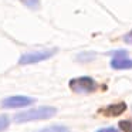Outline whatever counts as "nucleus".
Listing matches in <instances>:
<instances>
[{"instance_id":"nucleus-1","label":"nucleus","mask_w":132,"mask_h":132,"mask_svg":"<svg viewBox=\"0 0 132 132\" xmlns=\"http://www.w3.org/2000/svg\"><path fill=\"white\" fill-rule=\"evenodd\" d=\"M57 112V109L53 106H40L34 109H27V111L19 112L14 115L16 122H30V121H38V119H48L53 118Z\"/></svg>"},{"instance_id":"nucleus-2","label":"nucleus","mask_w":132,"mask_h":132,"mask_svg":"<svg viewBox=\"0 0 132 132\" xmlns=\"http://www.w3.org/2000/svg\"><path fill=\"white\" fill-rule=\"evenodd\" d=\"M57 53L55 48H50V50H37V51H30L23 54L20 58H19V63L21 65H27V64H36V63H40V61L44 60H48L51 58L53 55Z\"/></svg>"},{"instance_id":"nucleus-3","label":"nucleus","mask_w":132,"mask_h":132,"mask_svg":"<svg viewBox=\"0 0 132 132\" xmlns=\"http://www.w3.org/2000/svg\"><path fill=\"white\" fill-rule=\"evenodd\" d=\"M70 88L78 94H88L97 89V82L91 77H78L70 81Z\"/></svg>"},{"instance_id":"nucleus-4","label":"nucleus","mask_w":132,"mask_h":132,"mask_svg":"<svg viewBox=\"0 0 132 132\" xmlns=\"http://www.w3.org/2000/svg\"><path fill=\"white\" fill-rule=\"evenodd\" d=\"M34 102V100L30 97H24V95H14V97H9L3 101L4 108H23V106H29Z\"/></svg>"},{"instance_id":"nucleus-5","label":"nucleus","mask_w":132,"mask_h":132,"mask_svg":"<svg viewBox=\"0 0 132 132\" xmlns=\"http://www.w3.org/2000/svg\"><path fill=\"white\" fill-rule=\"evenodd\" d=\"M115 57L111 61V67L114 70H129L132 68V60L126 57V51H115L114 53Z\"/></svg>"},{"instance_id":"nucleus-6","label":"nucleus","mask_w":132,"mask_h":132,"mask_svg":"<svg viewBox=\"0 0 132 132\" xmlns=\"http://www.w3.org/2000/svg\"><path fill=\"white\" fill-rule=\"evenodd\" d=\"M126 109V105L123 102H119V104H115V105H109L106 108H104L102 114L106 115V117H117V115H121L123 111Z\"/></svg>"},{"instance_id":"nucleus-7","label":"nucleus","mask_w":132,"mask_h":132,"mask_svg":"<svg viewBox=\"0 0 132 132\" xmlns=\"http://www.w3.org/2000/svg\"><path fill=\"white\" fill-rule=\"evenodd\" d=\"M37 132H70V129L67 126H63V125H51V126H47L44 129H40Z\"/></svg>"},{"instance_id":"nucleus-8","label":"nucleus","mask_w":132,"mask_h":132,"mask_svg":"<svg viewBox=\"0 0 132 132\" xmlns=\"http://www.w3.org/2000/svg\"><path fill=\"white\" fill-rule=\"evenodd\" d=\"M20 2L29 9H38L40 6V0H20Z\"/></svg>"},{"instance_id":"nucleus-9","label":"nucleus","mask_w":132,"mask_h":132,"mask_svg":"<svg viewBox=\"0 0 132 132\" xmlns=\"http://www.w3.org/2000/svg\"><path fill=\"white\" fill-rule=\"evenodd\" d=\"M9 123H10L9 117H6V115H0V132L4 131V129H7Z\"/></svg>"},{"instance_id":"nucleus-10","label":"nucleus","mask_w":132,"mask_h":132,"mask_svg":"<svg viewBox=\"0 0 132 132\" xmlns=\"http://www.w3.org/2000/svg\"><path fill=\"white\" fill-rule=\"evenodd\" d=\"M119 126L125 132H132V121H121Z\"/></svg>"},{"instance_id":"nucleus-11","label":"nucleus","mask_w":132,"mask_h":132,"mask_svg":"<svg viewBox=\"0 0 132 132\" xmlns=\"http://www.w3.org/2000/svg\"><path fill=\"white\" fill-rule=\"evenodd\" d=\"M97 132H118L115 128H102V129H98Z\"/></svg>"},{"instance_id":"nucleus-12","label":"nucleus","mask_w":132,"mask_h":132,"mask_svg":"<svg viewBox=\"0 0 132 132\" xmlns=\"http://www.w3.org/2000/svg\"><path fill=\"white\" fill-rule=\"evenodd\" d=\"M123 40H125L128 44H132V31L129 33V34H126L125 37H123Z\"/></svg>"}]
</instances>
